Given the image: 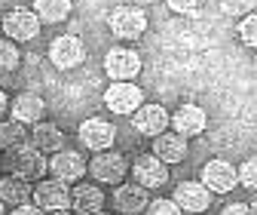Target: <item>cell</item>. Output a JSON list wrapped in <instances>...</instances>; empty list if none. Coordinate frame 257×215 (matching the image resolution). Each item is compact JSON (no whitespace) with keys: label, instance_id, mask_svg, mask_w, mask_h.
<instances>
[{"label":"cell","instance_id":"20","mask_svg":"<svg viewBox=\"0 0 257 215\" xmlns=\"http://www.w3.org/2000/svg\"><path fill=\"white\" fill-rule=\"evenodd\" d=\"M0 200H4L7 206H25L34 200V184L19 178V175H7V178H0Z\"/></svg>","mask_w":257,"mask_h":215},{"label":"cell","instance_id":"29","mask_svg":"<svg viewBox=\"0 0 257 215\" xmlns=\"http://www.w3.org/2000/svg\"><path fill=\"white\" fill-rule=\"evenodd\" d=\"M220 215H254V212H251V206H248V203H227Z\"/></svg>","mask_w":257,"mask_h":215},{"label":"cell","instance_id":"16","mask_svg":"<svg viewBox=\"0 0 257 215\" xmlns=\"http://www.w3.org/2000/svg\"><path fill=\"white\" fill-rule=\"evenodd\" d=\"M10 114L13 120L25 123V126H37L46 114V102L37 96V92H19V96L10 102Z\"/></svg>","mask_w":257,"mask_h":215},{"label":"cell","instance_id":"19","mask_svg":"<svg viewBox=\"0 0 257 215\" xmlns=\"http://www.w3.org/2000/svg\"><path fill=\"white\" fill-rule=\"evenodd\" d=\"M187 151H190V145H187V138L181 135V132H163V135H156L153 138V154L163 163H181L184 157H187Z\"/></svg>","mask_w":257,"mask_h":215},{"label":"cell","instance_id":"17","mask_svg":"<svg viewBox=\"0 0 257 215\" xmlns=\"http://www.w3.org/2000/svg\"><path fill=\"white\" fill-rule=\"evenodd\" d=\"M172 126H175V132H181L184 138H193V135H202L205 132V126H208V117H205V111L199 108V105H181L175 114H172Z\"/></svg>","mask_w":257,"mask_h":215},{"label":"cell","instance_id":"5","mask_svg":"<svg viewBox=\"0 0 257 215\" xmlns=\"http://www.w3.org/2000/svg\"><path fill=\"white\" fill-rule=\"evenodd\" d=\"M77 135H80V145L89 148L92 154L110 151L113 141H116L113 123H107V120H101V117H89V120H83V123H80V129H77Z\"/></svg>","mask_w":257,"mask_h":215},{"label":"cell","instance_id":"3","mask_svg":"<svg viewBox=\"0 0 257 215\" xmlns=\"http://www.w3.org/2000/svg\"><path fill=\"white\" fill-rule=\"evenodd\" d=\"M107 25L119 40H141V34L147 31V13L138 7H116L107 16Z\"/></svg>","mask_w":257,"mask_h":215},{"label":"cell","instance_id":"36","mask_svg":"<svg viewBox=\"0 0 257 215\" xmlns=\"http://www.w3.org/2000/svg\"><path fill=\"white\" fill-rule=\"evenodd\" d=\"M202 215H205V212H202Z\"/></svg>","mask_w":257,"mask_h":215},{"label":"cell","instance_id":"31","mask_svg":"<svg viewBox=\"0 0 257 215\" xmlns=\"http://www.w3.org/2000/svg\"><path fill=\"white\" fill-rule=\"evenodd\" d=\"M7 111H10V99H7V92L0 89V117H4Z\"/></svg>","mask_w":257,"mask_h":215},{"label":"cell","instance_id":"12","mask_svg":"<svg viewBox=\"0 0 257 215\" xmlns=\"http://www.w3.org/2000/svg\"><path fill=\"white\" fill-rule=\"evenodd\" d=\"M172 200L184 212H190V215H202L208 209V203H211V191L205 188L202 178L199 181H181L178 188H175V194H172Z\"/></svg>","mask_w":257,"mask_h":215},{"label":"cell","instance_id":"30","mask_svg":"<svg viewBox=\"0 0 257 215\" xmlns=\"http://www.w3.org/2000/svg\"><path fill=\"white\" fill-rule=\"evenodd\" d=\"M10 215H49V212H43L37 203H34V206H31V203H25V206H16Z\"/></svg>","mask_w":257,"mask_h":215},{"label":"cell","instance_id":"6","mask_svg":"<svg viewBox=\"0 0 257 215\" xmlns=\"http://www.w3.org/2000/svg\"><path fill=\"white\" fill-rule=\"evenodd\" d=\"M125 172H128V163H125V157L119 151H101V154H95L92 157V163H89V175L95 178V181H107V184H116V181H122L125 178Z\"/></svg>","mask_w":257,"mask_h":215},{"label":"cell","instance_id":"32","mask_svg":"<svg viewBox=\"0 0 257 215\" xmlns=\"http://www.w3.org/2000/svg\"><path fill=\"white\" fill-rule=\"evenodd\" d=\"M248 206H251V212H254V215H257V194H254V197H251V203H248Z\"/></svg>","mask_w":257,"mask_h":215},{"label":"cell","instance_id":"13","mask_svg":"<svg viewBox=\"0 0 257 215\" xmlns=\"http://www.w3.org/2000/svg\"><path fill=\"white\" fill-rule=\"evenodd\" d=\"M169 123H172V117H169V111H166L163 105H141V108L132 114L135 132H141V135H147V138L163 135V132L169 129Z\"/></svg>","mask_w":257,"mask_h":215},{"label":"cell","instance_id":"18","mask_svg":"<svg viewBox=\"0 0 257 215\" xmlns=\"http://www.w3.org/2000/svg\"><path fill=\"white\" fill-rule=\"evenodd\" d=\"M101 206H104V191L98 184L83 181L71 191V209L77 215H95V212H101Z\"/></svg>","mask_w":257,"mask_h":215},{"label":"cell","instance_id":"24","mask_svg":"<svg viewBox=\"0 0 257 215\" xmlns=\"http://www.w3.org/2000/svg\"><path fill=\"white\" fill-rule=\"evenodd\" d=\"M19 65H22V52H19L16 40L4 37L0 40V71H16Z\"/></svg>","mask_w":257,"mask_h":215},{"label":"cell","instance_id":"28","mask_svg":"<svg viewBox=\"0 0 257 215\" xmlns=\"http://www.w3.org/2000/svg\"><path fill=\"white\" fill-rule=\"evenodd\" d=\"M166 4H169V10H175V13L187 16V13H193V10H196V4H199V0H166Z\"/></svg>","mask_w":257,"mask_h":215},{"label":"cell","instance_id":"8","mask_svg":"<svg viewBox=\"0 0 257 215\" xmlns=\"http://www.w3.org/2000/svg\"><path fill=\"white\" fill-rule=\"evenodd\" d=\"M202 181L211 194H230L239 188V169L227 160H208L202 166Z\"/></svg>","mask_w":257,"mask_h":215},{"label":"cell","instance_id":"25","mask_svg":"<svg viewBox=\"0 0 257 215\" xmlns=\"http://www.w3.org/2000/svg\"><path fill=\"white\" fill-rule=\"evenodd\" d=\"M239 40L248 49H257V13H251L239 22Z\"/></svg>","mask_w":257,"mask_h":215},{"label":"cell","instance_id":"23","mask_svg":"<svg viewBox=\"0 0 257 215\" xmlns=\"http://www.w3.org/2000/svg\"><path fill=\"white\" fill-rule=\"evenodd\" d=\"M31 138V132L25 129V123H19V120H4L0 123V151H16V148H22L25 141Z\"/></svg>","mask_w":257,"mask_h":215},{"label":"cell","instance_id":"27","mask_svg":"<svg viewBox=\"0 0 257 215\" xmlns=\"http://www.w3.org/2000/svg\"><path fill=\"white\" fill-rule=\"evenodd\" d=\"M144 215H184V209H181L175 200L156 197V200H150V206H147V212H144Z\"/></svg>","mask_w":257,"mask_h":215},{"label":"cell","instance_id":"9","mask_svg":"<svg viewBox=\"0 0 257 215\" xmlns=\"http://www.w3.org/2000/svg\"><path fill=\"white\" fill-rule=\"evenodd\" d=\"M83 58H86L83 40H80V37H74V34L55 37V40H52V46H49V61H52L58 71H74Z\"/></svg>","mask_w":257,"mask_h":215},{"label":"cell","instance_id":"35","mask_svg":"<svg viewBox=\"0 0 257 215\" xmlns=\"http://www.w3.org/2000/svg\"><path fill=\"white\" fill-rule=\"evenodd\" d=\"M95 215H107V212H95Z\"/></svg>","mask_w":257,"mask_h":215},{"label":"cell","instance_id":"21","mask_svg":"<svg viewBox=\"0 0 257 215\" xmlns=\"http://www.w3.org/2000/svg\"><path fill=\"white\" fill-rule=\"evenodd\" d=\"M31 145L40 148L43 154H55L64 148V132L55 126V123L49 120H40L37 126H31Z\"/></svg>","mask_w":257,"mask_h":215},{"label":"cell","instance_id":"1","mask_svg":"<svg viewBox=\"0 0 257 215\" xmlns=\"http://www.w3.org/2000/svg\"><path fill=\"white\" fill-rule=\"evenodd\" d=\"M7 166H10V175H19L25 181H43V175L49 169V160L43 157L40 148H34L31 141H25L22 148L10 151Z\"/></svg>","mask_w":257,"mask_h":215},{"label":"cell","instance_id":"33","mask_svg":"<svg viewBox=\"0 0 257 215\" xmlns=\"http://www.w3.org/2000/svg\"><path fill=\"white\" fill-rule=\"evenodd\" d=\"M49 215H77V212H68V209H61V212H49Z\"/></svg>","mask_w":257,"mask_h":215},{"label":"cell","instance_id":"34","mask_svg":"<svg viewBox=\"0 0 257 215\" xmlns=\"http://www.w3.org/2000/svg\"><path fill=\"white\" fill-rule=\"evenodd\" d=\"M4 206H7V203H4V200H0V215H4Z\"/></svg>","mask_w":257,"mask_h":215},{"label":"cell","instance_id":"2","mask_svg":"<svg viewBox=\"0 0 257 215\" xmlns=\"http://www.w3.org/2000/svg\"><path fill=\"white\" fill-rule=\"evenodd\" d=\"M141 105H144L141 86L132 83V80H113L104 89V108L110 114H116V117H132Z\"/></svg>","mask_w":257,"mask_h":215},{"label":"cell","instance_id":"22","mask_svg":"<svg viewBox=\"0 0 257 215\" xmlns=\"http://www.w3.org/2000/svg\"><path fill=\"white\" fill-rule=\"evenodd\" d=\"M31 10L40 16L43 25H61V22H68L74 7H71V0H34Z\"/></svg>","mask_w":257,"mask_h":215},{"label":"cell","instance_id":"7","mask_svg":"<svg viewBox=\"0 0 257 215\" xmlns=\"http://www.w3.org/2000/svg\"><path fill=\"white\" fill-rule=\"evenodd\" d=\"M104 74L110 80H135L141 74V55L135 49H122V46H113L107 55H104Z\"/></svg>","mask_w":257,"mask_h":215},{"label":"cell","instance_id":"15","mask_svg":"<svg viewBox=\"0 0 257 215\" xmlns=\"http://www.w3.org/2000/svg\"><path fill=\"white\" fill-rule=\"evenodd\" d=\"M34 203L43 209V212H61V209H68L71 206V191H68V184L52 178V181H37L34 184Z\"/></svg>","mask_w":257,"mask_h":215},{"label":"cell","instance_id":"26","mask_svg":"<svg viewBox=\"0 0 257 215\" xmlns=\"http://www.w3.org/2000/svg\"><path fill=\"white\" fill-rule=\"evenodd\" d=\"M239 184L257 194V157H245L239 166Z\"/></svg>","mask_w":257,"mask_h":215},{"label":"cell","instance_id":"4","mask_svg":"<svg viewBox=\"0 0 257 215\" xmlns=\"http://www.w3.org/2000/svg\"><path fill=\"white\" fill-rule=\"evenodd\" d=\"M40 16L34 10H25V7H16L4 16V34L16 43H28V40H34L40 34Z\"/></svg>","mask_w":257,"mask_h":215},{"label":"cell","instance_id":"10","mask_svg":"<svg viewBox=\"0 0 257 215\" xmlns=\"http://www.w3.org/2000/svg\"><path fill=\"white\" fill-rule=\"evenodd\" d=\"M132 175L147 191H159L169 181V163H163L156 154H141V157L132 163Z\"/></svg>","mask_w":257,"mask_h":215},{"label":"cell","instance_id":"14","mask_svg":"<svg viewBox=\"0 0 257 215\" xmlns=\"http://www.w3.org/2000/svg\"><path fill=\"white\" fill-rule=\"evenodd\" d=\"M113 203H116V212L122 215H141L150 206V191L138 181H125V184H116Z\"/></svg>","mask_w":257,"mask_h":215},{"label":"cell","instance_id":"11","mask_svg":"<svg viewBox=\"0 0 257 215\" xmlns=\"http://www.w3.org/2000/svg\"><path fill=\"white\" fill-rule=\"evenodd\" d=\"M49 172H52V178H58V181H80V178L89 172V163L83 160L80 151L61 148V151H55V157L49 160Z\"/></svg>","mask_w":257,"mask_h":215}]
</instances>
